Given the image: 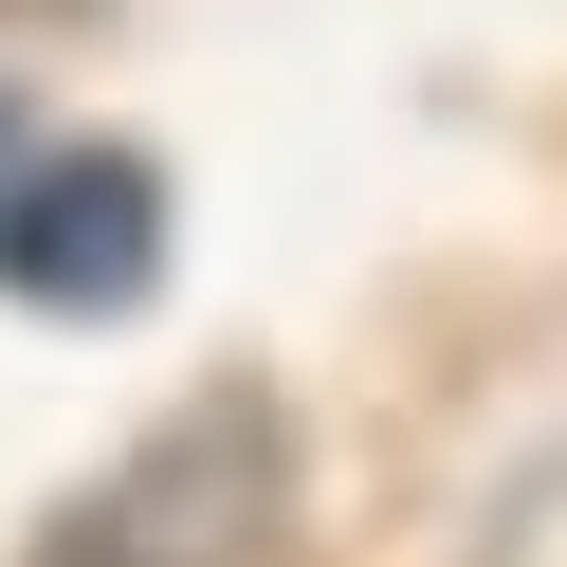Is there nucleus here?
<instances>
[{"mask_svg":"<svg viewBox=\"0 0 567 567\" xmlns=\"http://www.w3.org/2000/svg\"><path fill=\"white\" fill-rule=\"evenodd\" d=\"M275 530H293V421L275 384H202L92 494H55L19 567H275Z\"/></svg>","mask_w":567,"mask_h":567,"instance_id":"f257e3e1","label":"nucleus"},{"mask_svg":"<svg viewBox=\"0 0 567 567\" xmlns=\"http://www.w3.org/2000/svg\"><path fill=\"white\" fill-rule=\"evenodd\" d=\"M147 275H165V165L147 147L0 165V293L19 311H147Z\"/></svg>","mask_w":567,"mask_h":567,"instance_id":"f03ea898","label":"nucleus"}]
</instances>
